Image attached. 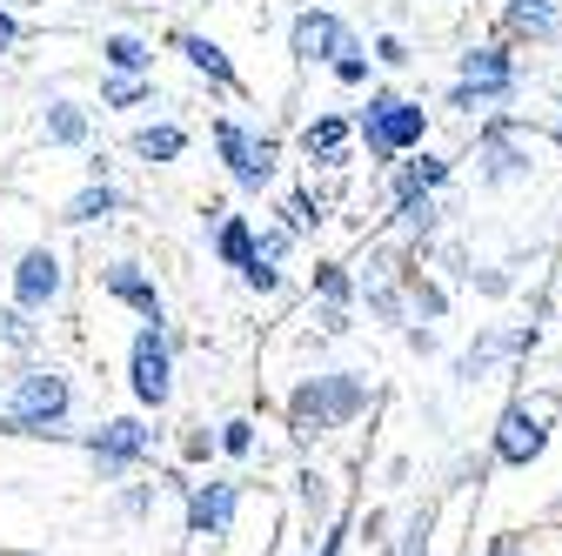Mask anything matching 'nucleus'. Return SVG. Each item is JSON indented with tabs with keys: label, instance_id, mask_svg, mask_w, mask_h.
Returning <instances> with one entry per match:
<instances>
[{
	"label": "nucleus",
	"instance_id": "nucleus-1",
	"mask_svg": "<svg viewBox=\"0 0 562 556\" xmlns=\"http://www.w3.org/2000/svg\"><path fill=\"white\" fill-rule=\"evenodd\" d=\"M369 402H375V382H369L362 369L302 376V382L289 389V436L308 449V443H322L328 430H348L356 415H369Z\"/></svg>",
	"mask_w": 562,
	"mask_h": 556
},
{
	"label": "nucleus",
	"instance_id": "nucleus-2",
	"mask_svg": "<svg viewBox=\"0 0 562 556\" xmlns=\"http://www.w3.org/2000/svg\"><path fill=\"white\" fill-rule=\"evenodd\" d=\"M67 415H75V382L47 363H27L0 396V436H67Z\"/></svg>",
	"mask_w": 562,
	"mask_h": 556
},
{
	"label": "nucleus",
	"instance_id": "nucleus-3",
	"mask_svg": "<svg viewBox=\"0 0 562 556\" xmlns=\"http://www.w3.org/2000/svg\"><path fill=\"white\" fill-rule=\"evenodd\" d=\"M356 142L375 155V162H402L429 142V108L395 94V88H369V108L356 114Z\"/></svg>",
	"mask_w": 562,
	"mask_h": 556
},
{
	"label": "nucleus",
	"instance_id": "nucleus-4",
	"mask_svg": "<svg viewBox=\"0 0 562 556\" xmlns=\"http://www.w3.org/2000/svg\"><path fill=\"white\" fill-rule=\"evenodd\" d=\"M215 155H222V168H228V181L241 194H268L274 175H281V142L261 134V127H248V121H235V114L215 121Z\"/></svg>",
	"mask_w": 562,
	"mask_h": 556
},
{
	"label": "nucleus",
	"instance_id": "nucleus-5",
	"mask_svg": "<svg viewBox=\"0 0 562 556\" xmlns=\"http://www.w3.org/2000/svg\"><path fill=\"white\" fill-rule=\"evenodd\" d=\"M127 396L148 415H161L175 402V335H168V322H140L134 329V342H127Z\"/></svg>",
	"mask_w": 562,
	"mask_h": 556
},
{
	"label": "nucleus",
	"instance_id": "nucleus-6",
	"mask_svg": "<svg viewBox=\"0 0 562 556\" xmlns=\"http://www.w3.org/2000/svg\"><path fill=\"white\" fill-rule=\"evenodd\" d=\"M155 436H161V430H148V415H114V423H101V430L81 436V449H88V463L101 469V482H121L127 469L155 463Z\"/></svg>",
	"mask_w": 562,
	"mask_h": 556
},
{
	"label": "nucleus",
	"instance_id": "nucleus-7",
	"mask_svg": "<svg viewBox=\"0 0 562 556\" xmlns=\"http://www.w3.org/2000/svg\"><path fill=\"white\" fill-rule=\"evenodd\" d=\"M456 81H462L482 108L509 101V94H516V81H522V75H516V47H509V41H475V47L456 60Z\"/></svg>",
	"mask_w": 562,
	"mask_h": 556
},
{
	"label": "nucleus",
	"instance_id": "nucleus-8",
	"mask_svg": "<svg viewBox=\"0 0 562 556\" xmlns=\"http://www.w3.org/2000/svg\"><path fill=\"white\" fill-rule=\"evenodd\" d=\"M348 47H362V41H356V27H348L341 14H328V8H308V14L289 21V54L302 67H335Z\"/></svg>",
	"mask_w": 562,
	"mask_h": 556
},
{
	"label": "nucleus",
	"instance_id": "nucleus-9",
	"mask_svg": "<svg viewBox=\"0 0 562 556\" xmlns=\"http://www.w3.org/2000/svg\"><path fill=\"white\" fill-rule=\"evenodd\" d=\"M542 449H549V415L536 402H509L503 423H496V443H488V456H496L503 469H529V463H542Z\"/></svg>",
	"mask_w": 562,
	"mask_h": 556
},
{
	"label": "nucleus",
	"instance_id": "nucleus-10",
	"mask_svg": "<svg viewBox=\"0 0 562 556\" xmlns=\"http://www.w3.org/2000/svg\"><path fill=\"white\" fill-rule=\"evenodd\" d=\"M60 296H67V262H60L47 242L21 248V262H14V309H27V315H47Z\"/></svg>",
	"mask_w": 562,
	"mask_h": 556
},
{
	"label": "nucleus",
	"instance_id": "nucleus-11",
	"mask_svg": "<svg viewBox=\"0 0 562 556\" xmlns=\"http://www.w3.org/2000/svg\"><path fill=\"white\" fill-rule=\"evenodd\" d=\"M241 516V482H222V476H207V482H188V536L201 543H222Z\"/></svg>",
	"mask_w": 562,
	"mask_h": 556
},
{
	"label": "nucleus",
	"instance_id": "nucleus-12",
	"mask_svg": "<svg viewBox=\"0 0 562 556\" xmlns=\"http://www.w3.org/2000/svg\"><path fill=\"white\" fill-rule=\"evenodd\" d=\"M496 41H509V47L562 41V0H503L496 8Z\"/></svg>",
	"mask_w": 562,
	"mask_h": 556
},
{
	"label": "nucleus",
	"instance_id": "nucleus-13",
	"mask_svg": "<svg viewBox=\"0 0 562 556\" xmlns=\"http://www.w3.org/2000/svg\"><path fill=\"white\" fill-rule=\"evenodd\" d=\"M536 162H529V142L516 121H488L482 127V181L488 188H509V181H529Z\"/></svg>",
	"mask_w": 562,
	"mask_h": 556
},
{
	"label": "nucleus",
	"instance_id": "nucleus-14",
	"mask_svg": "<svg viewBox=\"0 0 562 556\" xmlns=\"http://www.w3.org/2000/svg\"><path fill=\"white\" fill-rule=\"evenodd\" d=\"M101 296L121 302V309H134L140 322H168V302H161V289H155V275L140 268V262H127V255L101 268Z\"/></svg>",
	"mask_w": 562,
	"mask_h": 556
},
{
	"label": "nucleus",
	"instance_id": "nucleus-15",
	"mask_svg": "<svg viewBox=\"0 0 562 556\" xmlns=\"http://www.w3.org/2000/svg\"><path fill=\"white\" fill-rule=\"evenodd\" d=\"M529 329H482L475 342H469V349L456 356V382H482L488 369H496V363H516V356H529Z\"/></svg>",
	"mask_w": 562,
	"mask_h": 556
},
{
	"label": "nucleus",
	"instance_id": "nucleus-16",
	"mask_svg": "<svg viewBox=\"0 0 562 556\" xmlns=\"http://www.w3.org/2000/svg\"><path fill=\"white\" fill-rule=\"evenodd\" d=\"M168 47L194 67V75H201L207 88L241 94V75H235V60H228V47H222V41H207V34H194V27H175V34H168Z\"/></svg>",
	"mask_w": 562,
	"mask_h": 556
},
{
	"label": "nucleus",
	"instance_id": "nucleus-17",
	"mask_svg": "<svg viewBox=\"0 0 562 556\" xmlns=\"http://www.w3.org/2000/svg\"><path fill=\"white\" fill-rule=\"evenodd\" d=\"M348 142H356V121H348V114H315V121L295 134V148H302L315 168H341V162H348Z\"/></svg>",
	"mask_w": 562,
	"mask_h": 556
},
{
	"label": "nucleus",
	"instance_id": "nucleus-18",
	"mask_svg": "<svg viewBox=\"0 0 562 556\" xmlns=\"http://www.w3.org/2000/svg\"><path fill=\"white\" fill-rule=\"evenodd\" d=\"M127 155L148 162V168H168V162L188 155V127H181V121H148V127L127 134Z\"/></svg>",
	"mask_w": 562,
	"mask_h": 556
},
{
	"label": "nucleus",
	"instance_id": "nucleus-19",
	"mask_svg": "<svg viewBox=\"0 0 562 556\" xmlns=\"http://www.w3.org/2000/svg\"><path fill=\"white\" fill-rule=\"evenodd\" d=\"M41 134H47V142L54 148H88V108L81 101H47V114H41Z\"/></svg>",
	"mask_w": 562,
	"mask_h": 556
},
{
	"label": "nucleus",
	"instance_id": "nucleus-20",
	"mask_svg": "<svg viewBox=\"0 0 562 556\" xmlns=\"http://www.w3.org/2000/svg\"><path fill=\"white\" fill-rule=\"evenodd\" d=\"M101 67H108V75H155V41H140V34H108V41H101Z\"/></svg>",
	"mask_w": 562,
	"mask_h": 556
},
{
	"label": "nucleus",
	"instance_id": "nucleus-21",
	"mask_svg": "<svg viewBox=\"0 0 562 556\" xmlns=\"http://www.w3.org/2000/svg\"><path fill=\"white\" fill-rule=\"evenodd\" d=\"M108 215H121V194L108 181H88L81 194H67V208H60V222H75V229H94Z\"/></svg>",
	"mask_w": 562,
	"mask_h": 556
},
{
	"label": "nucleus",
	"instance_id": "nucleus-22",
	"mask_svg": "<svg viewBox=\"0 0 562 556\" xmlns=\"http://www.w3.org/2000/svg\"><path fill=\"white\" fill-rule=\"evenodd\" d=\"M215 262L235 268V275L255 262V222H248V215H222V222H215Z\"/></svg>",
	"mask_w": 562,
	"mask_h": 556
},
{
	"label": "nucleus",
	"instance_id": "nucleus-23",
	"mask_svg": "<svg viewBox=\"0 0 562 556\" xmlns=\"http://www.w3.org/2000/svg\"><path fill=\"white\" fill-rule=\"evenodd\" d=\"M281 222H289L295 235H315V229L328 222V201H322L315 188H289V194H281Z\"/></svg>",
	"mask_w": 562,
	"mask_h": 556
},
{
	"label": "nucleus",
	"instance_id": "nucleus-24",
	"mask_svg": "<svg viewBox=\"0 0 562 556\" xmlns=\"http://www.w3.org/2000/svg\"><path fill=\"white\" fill-rule=\"evenodd\" d=\"M356 296L362 289H356V275H348V262H322L315 268V302L322 309H356Z\"/></svg>",
	"mask_w": 562,
	"mask_h": 556
},
{
	"label": "nucleus",
	"instance_id": "nucleus-25",
	"mask_svg": "<svg viewBox=\"0 0 562 556\" xmlns=\"http://www.w3.org/2000/svg\"><path fill=\"white\" fill-rule=\"evenodd\" d=\"M155 101V75H108L101 81V108H148Z\"/></svg>",
	"mask_w": 562,
	"mask_h": 556
},
{
	"label": "nucleus",
	"instance_id": "nucleus-26",
	"mask_svg": "<svg viewBox=\"0 0 562 556\" xmlns=\"http://www.w3.org/2000/svg\"><path fill=\"white\" fill-rule=\"evenodd\" d=\"M328 75H335L341 88H369V81H375V54H369V47H348V54L328 67Z\"/></svg>",
	"mask_w": 562,
	"mask_h": 556
},
{
	"label": "nucleus",
	"instance_id": "nucleus-27",
	"mask_svg": "<svg viewBox=\"0 0 562 556\" xmlns=\"http://www.w3.org/2000/svg\"><path fill=\"white\" fill-rule=\"evenodd\" d=\"M429 523H436L429 510H415V516L402 523V536H395V543H382V549H389V556H429Z\"/></svg>",
	"mask_w": 562,
	"mask_h": 556
},
{
	"label": "nucleus",
	"instance_id": "nucleus-28",
	"mask_svg": "<svg viewBox=\"0 0 562 556\" xmlns=\"http://www.w3.org/2000/svg\"><path fill=\"white\" fill-rule=\"evenodd\" d=\"M289 248H295V229H289V222L255 229V255H261V262H274V268H281V262H289Z\"/></svg>",
	"mask_w": 562,
	"mask_h": 556
},
{
	"label": "nucleus",
	"instance_id": "nucleus-29",
	"mask_svg": "<svg viewBox=\"0 0 562 556\" xmlns=\"http://www.w3.org/2000/svg\"><path fill=\"white\" fill-rule=\"evenodd\" d=\"M222 456V430H207V423H194L188 436H181V463L194 469V463H215Z\"/></svg>",
	"mask_w": 562,
	"mask_h": 556
},
{
	"label": "nucleus",
	"instance_id": "nucleus-30",
	"mask_svg": "<svg viewBox=\"0 0 562 556\" xmlns=\"http://www.w3.org/2000/svg\"><path fill=\"white\" fill-rule=\"evenodd\" d=\"M0 349H14V356L34 349V315H27V309H8V315H0Z\"/></svg>",
	"mask_w": 562,
	"mask_h": 556
},
{
	"label": "nucleus",
	"instance_id": "nucleus-31",
	"mask_svg": "<svg viewBox=\"0 0 562 556\" xmlns=\"http://www.w3.org/2000/svg\"><path fill=\"white\" fill-rule=\"evenodd\" d=\"M222 456H235V463L255 456V423H248V415H228V423H222Z\"/></svg>",
	"mask_w": 562,
	"mask_h": 556
},
{
	"label": "nucleus",
	"instance_id": "nucleus-32",
	"mask_svg": "<svg viewBox=\"0 0 562 556\" xmlns=\"http://www.w3.org/2000/svg\"><path fill=\"white\" fill-rule=\"evenodd\" d=\"M408 168H415V181L429 188V194H436V188L449 181V162H442V155H429V148H415V162H408Z\"/></svg>",
	"mask_w": 562,
	"mask_h": 556
},
{
	"label": "nucleus",
	"instance_id": "nucleus-33",
	"mask_svg": "<svg viewBox=\"0 0 562 556\" xmlns=\"http://www.w3.org/2000/svg\"><path fill=\"white\" fill-rule=\"evenodd\" d=\"M241 282H248V289H255V296H281V268H274V262H261V255H255V262H248V268H241Z\"/></svg>",
	"mask_w": 562,
	"mask_h": 556
},
{
	"label": "nucleus",
	"instance_id": "nucleus-34",
	"mask_svg": "<svg viewBox=\"0 0 562 556\" xmlns=\"http://www.w3.org/2000/svg\"><path fill=\"white\" fill-rule=\"evenodd\" d=\"M155 482H127V490H121V516H155Z\"/></svg>",
	"mask_w": 562,
	"mask_h": 556
},
{
	"label": "nucleus",
	"instance_id": "nucleus-35",
	"mask_svg": "<svg viewBox=\"0 0 562 556\" xmlns=\"http://www.w3.org/2000/svg\"><path fill=\"white\" fill-rule=\"evenodd\" d=\"M415 54L402 47V34H375V67H408Z\"/></svg>",
	"mask_w": 562,
	"mask_h": 556
},
{
	"label": "nucleus",
	"instance_id": "nucleus-36",
	"mask_svg": "<svg viewBox=\"0 0 562 556\" xmlns=\"http://www.w3.org/2000/svg\"><path fill=\"white\" fill-rule=\"evenodd\" d=\"M295 482H302V503H308V510H322V503H328V482H322L315 469H302Z\"/></svg>",
	"mask_w": 562,
	"mask_h": 556
},
{
	"label": "nucleus",
	"instance_id": "nucleus-37",
	"mask_svg": "<svg viewBox=\"0 0 562 556\" xmlns=\"http://www.w3.org/2000/svg\"><path fill=\"white\" fill-rule=\"evenodd\" d=\"M341 549H348V523L335 516V523L322 530V549H315V556H341Z\"/></svg>",
	"mask_w": 562,
	"mask_h": 556
},
{
	"label": "nucleus",
	"instance_id": "nucleus-38",
	"mask_svg": "<svg viewBox=\"0 0 562 556\" xmlns=\"http://www.w3.org/2000/svg\"><path fill=\"white\" fill-rule=\"evenodd\" d=\"M482 556H529V543H522V536H496V543H488Z\"/></svg>",
	"mask_w": 562,
	"mask_h": 556
},
{
	"label": "nucleus",
	"instance_id": "nucleus-39",
	"mask_svg": "<svg viewBox=\"0 0 562 556\" xmlns=\"http://www.w3.org/2000/svg\"><path fill=\"white\" fill-rule=\"evenodd\" d=\"M449 108H462V114H475V108H482V101H475V94H469V88H462V81H456V88H449Z\"/></svg>",
	"mask_w": 562,
	"mask_h": 556
},
{
	"label": "nucleus",
	"instance_id": "nucleus-40",
	"mask_svg": "<svg viewBox=\"0 0 562 556\" xmlns=\"http://www.w3.org/2000/svg\"><path fill=\"white\" fill-rule=\"evenodd\" d=\"M14 41H21V21H14L8 8H0V47H14Z\"/></svg>",
	"mask_w": 562,
	"mask_h": 556
}]
</instances>
